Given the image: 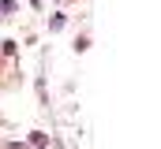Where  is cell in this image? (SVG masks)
Masks as SVG:
<instances>
[{
  "label": "cell",
  "mask_w": 161,
  "mask_h": 149,
  "mask_svg": "<svg viewBox=\"0 0 161 149\" xmlns=\"http://www.w3.org/2000/svg\"><path fill=\"white\" fill-rule=\"evenodd\" d=\"M30 4H34V8H38V4H41V0H30Z\"/></svg>",
  "instance_id": "cell-1"
}]
</instances>
